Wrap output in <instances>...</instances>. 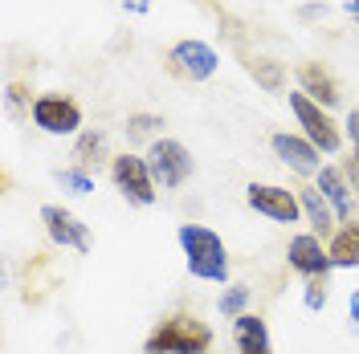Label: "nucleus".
<instances>
[{"label":"nucleus","mask_w":359,"mask_h":354,"mask_svg":"<svg viewBox=\"0 0 359 354\" xmlns=\"http://www.w3.org/2000/svg\"><path fill=\"white\" fill-rule=\"evenodd\" d=\"M208 351H212V326L188 310L159 318L156 330L143 338V354H208Z\"/></svg>","instance_id":"nucleus-2"},{"label":"nucleus","mask_w":359,"mask_h":354,"mask_svg":"<svg viewBox=\"0 0 359 354\" xmlns=\"http://www.w3.org/2000/svg\"><path fill=\"white\" fill-rule=\"evenodd\" d=\"M111 179L114 187L123 192V199L127 204H135V208H151L159 199V187L156 179H151V167H147V159L143 155H114L111 159Z\"/></svg>","instance_id":"nucleus-6"},{"label":"nucleus","mask_w":359,"mask_h":354,"mask_svg":"<svg viewBox=\"0 0 359 354\" xmlns=\"http://www.w3.org/2000/svg\"><path fill=\"white\" fill-rule=\"evenodd\" d=\"M347 13H355L359 17V0H347Z\"/></svg>","instance_id":"nucleus-27"},{"label":"nucleus","mask_w":359,"mask_h":354,"mask_svg":"<svg viewBox=\"0 0 359 354\" xmlns=\"http://www.w3.org/2000/svg\"><path fill=\"white\" fill-rule=\"evenodd\" d=\"M269 151L282 159L286 167H290L294 176L302 179H314L318 171H323V151L314 147L306 134H290V131H278L273 139H269Z\"/></svg>","instance_id":"nucleus-10"},{"label":"nucleus","mask_w":359,"mask_h":354,"mask_svg":"<svg viewBox=\"0 0 359 354\" xmlns=\"http://www.w3.org/2000/svg\"><path fill=\"white\" fill-rule=\"evenodd\" d=\"M327 289H331V277H306V285H302V306L311 313H318L327 306Z\"/></svg>","instance_id":"nucleus-22"},{"label":"nucleus","mask_w":359,"mask_h":354,"mask_svg":"<svg viewBox=\"0 0 359 354\" xmlns=\"http://www.w3.org/2000/svg\"><path fill=\"white\" fill-rule=\"evenodd\" d=\"M323 13H327L323 4H306V8H302V21H314V17H323Z\"/></svg>","instance_id":"nucleus-26"},{"label":"nucleus","mask_w":359,"mask_h":354,"mask_svg":"<svg viewBox=\"0 0 359 354\" xmlns=\"http://www.w3.org/2000/svg\"><path fill=\"white\" fill-rule=\"evenodd\" d=\"M159 127H163V118L159 114H127V139L135 143H156L159 139Z\"/></svg>","instance_id":"nucleus-20"},{"label":"nucleus","mask_w":359,"mask_h":354,"mask_svg":"<svg viewBox=\"0 0 359 354\" xmlns=\"http://www.w3.org/2000/svg\"><path fill=\"white\" fill-rule=\"evenodd\" d=\"M343 171H347V179H351V183H355V208H359V167H355V159H351V163H347V167H343Z\"/></svg>","instance_id":"nucleus-25"},{"label":"nucleus","mask_w":359,"mask_h":354,"mask_svg":"<svg viewBox=\"0 0 359 354\" xmlns=\"http://www.w3.org/2000/svg\"><path fill=\"white\" fill-rule=\"evenodd\" d=\"M298 199H302V216L311 224V232L323 236V241H331L339 232V216H335V208L327 204V196L318 187H298Z\"/></svg>","instance_id":"nucleus-15"},{"label":"nucleus","mask_w":359,"mask_h":354,"mask_svg":"<svg viewBox=\"0 0 359 354\" xmlns=\"http://www.w3.org/2000/svg\"><path fill=\"white\" fill-rule=\"evenodd\" d=\"M139 4H147V0H139Z\"/></svg>","instance_id":"nucleus-29"},{"label":"nucleus","mask_w":359,"mask_h":354,"mask_svg":"<svg viewBox=\"0 0 359 354\" xmlns=\"http://www.w3.org/2000/svg\"><path fill=\"white\" fill-rule=\"evenodd\" d=\"M41 224H45V232H49L53 244L74 248V253H90V228L69 208H62V204H41Z\"/></svg>","instance_id":"nucleus-11"},{"label":"nucleus","mask_w":359,"mask_h":354,"mask_svg":"<svg viewBox=\"0 0 359 354\" xmlns=\"http://www.w3.org/2000/svg\"><path fill=\"white\" fill-rule=\"evenodd\" d=\"M180 248H184V265L196 281H208V285H229V253H224V241L208 228V224H180L176 232Z\"/></svg>","instance_id":"nucleus-1"},{"label":"nucleus","mask_w":359,"mask_h":354,"mask_svg":"<svg viewBox=\"0 0 359 354\" xmlns=\"http://www.w3.org/2000/svg\"><path fill=\"white\" fill-rule=\"evenodd\" d=\"M347 310H351V330L359 334V289H351V297H347Z\"/></svg>","instance_id":"nucleus-24"},{"label":"nucleus","mask_w":359,"mask_h":354,"mask_svg":"<svg viewBox=\"0 0 359 354\" xmlns=\"http://www.w3.org/2000/svg\"><path fill=\"white\" fill-rule=\"evenodd\" d=\"M298 90H302L311 102H318L323 111H335L339 102H343L339 78L327 66H318V62H302V66H298Z\"/></svg>","instance_id":"nucleus-13"},{"label":"nucleus","mask_w":359,"mask_h":354,"mask_svg":"<svg viewBox=\"0 0 359 354\" xmlns=\"http://www.w3.org/2000/svg\"><path fill=\"white\" fill-rule=\"evenodd\" d=\"M335 269H359V220L339 224V232L327 241Z\"/></svg>","instance_id":"nucleus-16"},{"label":"nucleus","mask_w":359,"mask_h":354,"mask_svg":"<svg viewBox=\"0 0 359 354\" xmlns=\"http://www.w3.org/2000/svg\"><path fill=\"white\" fill-rule=\"evenodd\" d=\"M233 346H237V354H273L266 318H262V313H241V318H233Z\"/></svg>","instance_id":"nucleus-14"},{"label":"nucleus","mask_w":359,"mask_h":354,"mask_svg":"<svg viewBox=\"0 0 359 354\" xmlns=\"http://www.w3.org/2000/svg\"><path fill=\"white\" fill-rule=\"evenodd\" d=\"M53 179L62 183V192H69V196H90L94 192V176L86 167H62V171H53Z\"/></svg>","instance_id":"nucleus-21"},{"label":"nucleus","mask_w":359,"mask_h":354,"mask_svg":"<svg viewBox=\"0 0 359 354\" xmlns=\"http://www.w3.org/2000/svg\"><path fill=\"white\" fill-rule=\"evenodd\" d=\"M351 159H355V167H359V143H355V155H351Z\"/></svg>","instance_id":"nucleus-28"},{"label":"nucleus","mask_w":359,"mask_h":354,"mask_svg":"<svg viewBox=\"0 0 359 354\" xmlns=\"http://www.w3.org/2000/svg\"><path fill=\"white\" fill-rule=\"evenodd\" d=\"M143 159L151 167L156 187H163V192H176V187H184L192 179V155H188V147L180 139H163L159 134L156 143H147V155Z\"/></svg>","instance_id":"nucleus-3"},{"label":"nucleus","mask_w":359,"mask_h":354,"mask_svg":"<svg viewBox=\"0 0 359 354\" xmlns=\"http://www.w3.org/2000/svg\"><path fill=\"white\" fill-rule=\"evenodd\" d=\"M245 204L257 216H266V220H273V224H298L302 220V199H298V192L282 187V183H249Z\"/></svg>","instance_id":"nucleus-7"},{"label":"nucleus","mask_w":359,"mask_h":354,"mask_svg":"<svg viewBox=\"0 0 359 354\" xmlns=\"http://www.w3.org/2000/svg\"><path fill=\"white\" fill-rule=\"evenodd\" d=\"M286 98H290V114L298 118L302 134L311 139V143L318 147V151H323V155H339V147H343V131L335 127V118L323 111L318 102H311L302 90H290Z\"/></svg>","instance_id":"nucleus-5"},{"label":"nucleus","mask_w":359,"mask_h":354,"mask_svg":"<svg viewBox=\"0 0 359 354\" xmlns=\"http://www.w3.org/2000/svg\"><path fill=\"white\" fill-rule=\"evenodd\" d=\"M217 66H221V53H217L208 41H201V37L176 41L172 49H168V73H172L176 82H188V86L208 82V78L217 73Z\"/></svg>","instance_id":"nucleus-4"},{"label":"nucleus","mask_w":359,"mask_h":354,"mask_svg":"<svg viewBox=\"0 0 359 354\" xmlns=\"http://www.w3.org/2000/svg\"><path fill=\"white\" fill-rule=\"evenodd\" d=\"M29 114L45 134H82V106L66 94H37Z\"/></svg>","instance_id":"nucleus-8"},{"label":"nucleus","mask_w":359,"mask_h":354,"mask_svg":"<svg viewBox=\"0 0 359 354\" xmlns=\"http://www.w3.org/2000/svg\"><path fill=\"white\" fill-rule=\"evenodd\" d=\"M286 265H290L298 277H331L335 261H331V248H327L323 236L298 232V236H290V244H286Z\"/></svg>","instance_id":"nucleus-9"},{"label":"nucleus","mask_w":359,"mask_h":354,"mask_svg":"<svg viewBox=\"0 0 359 354\" xmlns=\"http://www.w3.org/2000/svg\"><path fill=\"white\" fill-rule=\"evenodd\" d=\"M343 134H347L351 143H359V111L347 114V122H343Z\"/></svg>","instance_id":"nucleus-23"},{"label":"nucleus","mask_w":359,"mask_h":354,"mask_svg":"<svg viewBox=\"0 0 359 354\" xmlns=\"http://www.w3.org/2000/svg\"><path fill=\"white\" fill-rule=\"evenodd\" d=\"M314 187L327 196V204L335 208L339 224L355 220V183L347 179V171L343 167H331V163H323V171L314 176Z\"/></svg>","instance_id":"nucleus-12"},{"label":"nucleus","mask_w":359,"mask_h":354,"mask_svg":"<svg viewBox=\"0 0 359 354\" xmlns=\"http://www.w3.org/2000/svg\"><path fill=\"white\" fill-rule=\"evenodd\" d=\"M249 297H253V289L245 285V281H229L224 285V293L217 297V310L224 313V318H241L249 306Z\"/></svg>","instance_id":"nucleus-19"},{"label":"nucleus","mask_w":359,"mask_h":354,"mask_svg":"<svg viewBox=\"0 0 359 354\" xmlns=\"http://www.w3.org/2000/svg\"><path fill=\"white\" fill-rule=\"evenodd\" d=\"M98 159H114V155H107V134L94 131V127L74 134V167H90Z\"/></svg>","instance_id":"nucleus-17"},{"label":"nucleus","mask_w":359,"mask_h":354,"mask_svg":"<svg viewBox=\"0 0 359 354\" xmlns=\"http://www.w3.org/2000/svg\"><path fill=\"white\" fill-rule=\"evenodd\" d=\"M249 73H253V82L269 94H282L286 90V66L282 62H273V57H249Z\"/></svg>","instance_id":"nucleus-18"}]
</instances>
